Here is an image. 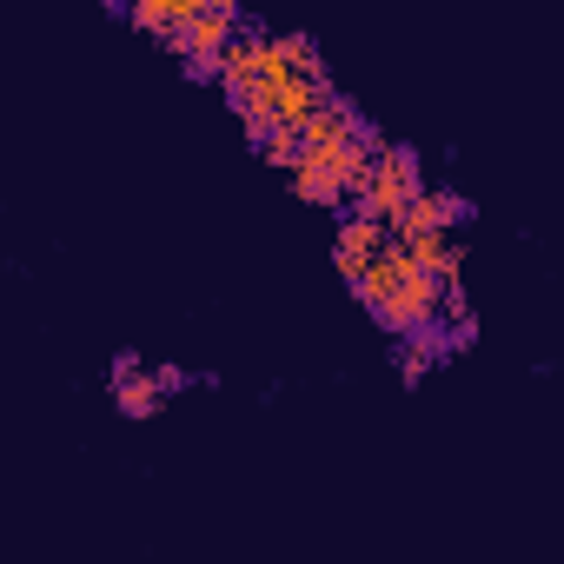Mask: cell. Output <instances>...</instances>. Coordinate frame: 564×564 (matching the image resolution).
Returning a JSON list of instances; mask_svg holds the SVG:
<instances>
[{"label":"cell","instance_id":"cell-3","mask_svg":"<svg viewBox=\"0 0 564 564\" xmlns=\"http://www.w3.org/2000/svg\"><path fill=\"white\" fill-rule=\"evenodd\" d=\"M239 28H246V21H239V0H199V8L166 34V47L186 61L193 80H213V74H219V47H226Z\"/></svg>","mask_w":564,"mask_h":564},{"label":"cell","instance_id":"cell-6","mask_svg":"<svg viewBox=\"0 0 564 564\" xmlns=\"http://www.w3.org/2000/svg\"><path fill=\"white\" fill-rule=\"evenodd\" d=\"M113 405H120V419H153L166 405V392L153 386V372H120L113 379Z\"/></svg>","mask_w":564,"mask_h":564},{"label":"cell","instance_id":"cell-8","mask_svg":"<svg viewBox=\"0 0 564 564\" xmlns=\"http://www.w3.org/2000/svg\"><path fill=\"white\" fill-rule=\"evenodd\" d=\"M153 386L173 399V392H186V386H193V372H180V366H153Z\"/></svg>","mask_w":564,"mask_h":564},{"label":"cell","instance_id":"cell-4","mask_svg":"<svg viewBox=\"0 0 564 564\" xmlns=\"http://www.w3.org/2000/svg\"><path fill=\"white\" fill-rule=\"evenodd\" d=\"M458 219H471V199H458V193H432V186H419L392 219H386V232L392 239H425V232H452Z\"/></svg>","mask_w":564,"mask_h":564},{"label":"cell","instance_id":"cell-5","mask_svg":"<svg viewBox=\"0 0 564 564\" xmlns=\"http://www.w3.org/2000/svg\"><path fill=\"white\" fill-rule=\"evenodd\" d=\"M386 239H392V232H386L379 219H366V213H346V219H339V239H333V265H339L346 279H359Z\"/></svg>","mask_w":564,"mask_h":564},{"label":"cell","instance_id":"cell-2","mask_svg":"<svg viewBox=\"0 0 564 564\" xmlns=\"http://www.w3.org/2000/svg\"><path fill=\"white\" fill-rule=\"evenodd\" d=\"M425 180H419V153L412 147H372V160H366V173H359V186H352V213H366V219H392L412 193H419Z\"/></svg>","mask_w":564,"mask_h":564},{"label":"cell","instance_id":"cell-1","mask_svg":"<svg viewBox=\"0 0 564 564\" xmlns=\"http://www.w3.org/2000/svg\"><path fill=\"white\" fill-rule=\"evenodd\" d=\"M359 286V300H366V313L392 333V339H405V333H425L432 319H438V279L399 246V239H386L379 252H372V265L352 279Z\"/></svg>","mask_w":564,"mask_h":564},{"label":"cell","instance_id":"cell-7","mask_svg":"<svg viewBox=\"0 0 564 564\" xmlns=\"http://www.w3.org/2000/svg\"><path fill=\"white\" fill-rule=\"evenodd\" d=\"M193 8H199V0H127V21L166 41V34H173V28H180V21H186Z\"/></svg>","mask_w":564,"mask_h":564}]
</instances>
